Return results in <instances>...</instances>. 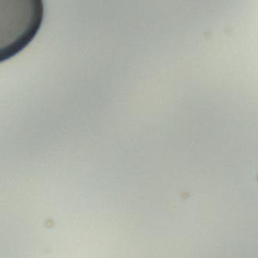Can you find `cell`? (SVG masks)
<instances>
[{"label":"cell","instance_id":"6da1fadb","mask_svg":"<svg viewBox=\"0 0 258 258\" xmlns=\"http://www.w3.org/2000/svg\"><path fill=\"white\" fill-rule=\"evenodd\" d=\"M43 17V0H0V63L33 41Z\"/></svg>","mask_w":258,"mask_h":258}]
</instances>
